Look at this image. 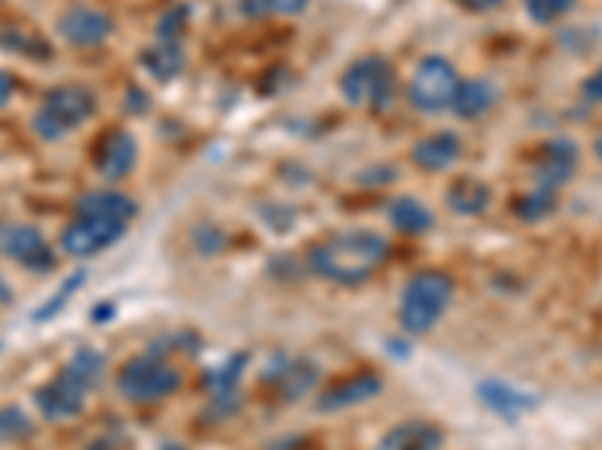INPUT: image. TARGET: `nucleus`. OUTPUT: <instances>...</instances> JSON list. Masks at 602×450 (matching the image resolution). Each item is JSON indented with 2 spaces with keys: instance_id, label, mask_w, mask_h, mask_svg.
Listing matches in <instances>:
<instances>
[{
  "instance_id": "nucleus-1",
  "label": "nucleus",
  "mask_w": 602,
  "mask_h": 450,
  "mask_svg": "<svg viewBox=\"0 0 602 450\" xmlns=\"http://www.w3.org/2000/svg\"><path fill=\"white\" fill-rule=\"evenodd\" d=\"M386 259L388 240L368 229L337 231L310 250L314 273L337 286H362L383 268Z\"/></svg>"
},
{
  "instance_id": "nucleus-2",
  "label": "nucleus",
  "mask_w": 602,
  "mask_h": 450,
  "mask_svg": "<svg viewBox=\"0 0 602 450\" xmlns=\"http://www.w3.org/2000/svg\"><path fill=\"white\" fill-rule=\"evenodd\" d=\"M97 114V97L85 84H61L46 93V100L31 118L33 132L42 141L67 139L76 127H82Z\"/></svg>"
},
{
  "instance_id": "nucleus-3",
  "label": "nucleus",
  "mask_w": 602,
  "mask_h": 450,
  "mask_svg": "<svg viewBox=\"0 0 602 450\" xmlns=\"http://www.w3.org/2000/svg\"><path fill=\"white\" fill-rule=\"evenodd\" d=\"M452 303V280L440 270H422L413 280L404 286L401 294V328L407 333H428L437 328L443 312L450 310Z\"/></svg>"
},
{
  "instance_id": "nucleus-4",
  "label": "nucleus",
  "mask_w": 602,
  "mask_h": 450,
  "mask_svg": "<svg viewBox=\"0 0 602 450\" xmlns=\"http://www.w3.org/2000/svg\"><path fill=\"white\" fill-rule=\"evenodd\" d=\"M461 72L455 70V63L443 54H431L418 63L407 84L409 106L422 114H443L452 109V102L458 97Z\"/></svg>"
},
{
  "instance_id": "nucleus-5",
  "label": "nucleus",
  "mask_w": 602,
  "mask_h": 450,
  "mask_svg": "<svg viewBox=\"0 0 602 450\" xmlns=\"http://www.w3.org/2000/svg\"><path fill=\"white\" fill-rule=\"evenodd\" d=\"M178 388H181V372L164 358H151V354L127 360L118 372V393L139 406L169 400Z\"/></svg>"
},
{
  "instance_id": "nucleus-6",
  "label": "nucleus",
  "mask_w": 602,
  "mask_h": 450,
  "mask_svg": "<svg viewBox=\"0 0 602 450\" xmlns=\"http://www.w3.org/2000/svg\"><path fill=\"white\" fill-rule=\"evenodd\" d=\"M341 93L356 109H386L395 97V70L388 67L386 58L365 54L344 70Z\"/></svg>"
},
{
  "instance_id": "nucleus-7",
  "label": "nucleus",
  "mask_w": 602,
  "mask_h": 450,
  "mask_svg": "<svg viewBox=\"0 0 602 450\" xmlns=\"http://www.w3.org/2000/svg\"><path fill=\"white\" fill-rule=\"evenodd\" d=\"M0 256L33 270V273L55 268V250L49 247V240L42 238L40 229L21 226V222L0 226Z\"/></svg>"
},
{
  "instance_id": "nucleus-8",
  "label": "nucleus",
  "mask_w": 602,
  "mask_h": 450,
  "mask_svg": "<svg viewBox=\"0 0 602 450\" xmlns=\"http://www.w3.org/2000/svg\"><path fill=\"white\" fill-rule=\"evenodd\" d=\"M579 166H582V148H579V141L570 139V136L549 139L542 144L540 160H536V169H533L536 187L557 192L575 178Z\"/></svg>"
},
{
  "instance_id": "nucleus-9",
  "label": "nucleus",
  "mask_w": 602,
  "mask_h": 450,
  "mask_svg": "<svg viewBox=\"0 0 602 450\" xmlns=\"http://www.w3.org/2000/svg\"><path fill=\"white\" fill-rule=\"evenodd\" d=\"M127 226L109 220H93V217H76V220L63 229L61 247L72 259H91L100 256L102 250L115 247L124 238Z\"/></svg>"
},
{
  "instance_id": "nucleus-10",
  "label": "nucleus",
  "mask_w": 602,
  "mask_h": 450,
  "mask_svg": "<svg viewBox=\"0 0 602 450\" xmlns=\"http://www.w3.org/2000/svg\"><path fill=\"white\" fill-rule=\"evenodd\" d=\"M58 33L72 49H97L115 33V21L97 7H70L58 19Z\"/></svg>"
},
{
  "instance_id": "nucleus-11",
  "label": "nucleus",
  "mask_w": 602,
  "mask_h": 450,
  "mask_svg": "<svg viewBox=\"0 0 602 450\" xmlns=\"http://www.w3.org/2000/svg\"><path fill=\"white\" fill-rule=\"evenodd\" d=\"M139 162V141L134 132L109 130L102 132L97 148H93V169L106 180H124Z\"/></svg>"
},
{
  "instance_id": "nucleus-12",
  "label": "nucleus",
  "mask_w": 602,
  "mask_h": 450,
  "mask_svg": "<svg viewBox=\"0 0 602 450\" xmlns=\"http://www.w3.org/2000/svg\"><path fill=\"white\" fill-rule=\"evenodd\" d=\"M85 400H88V388L72 379L70 372L55 376L33 393V402H37V409L46 420L76 418L85 409Z\"/></svg>"
},
{
  "instance_id": "nucleus-13",
  "label": "nucleus",
  "mask_w": 602,
  "mask_h": 450,
  "mask_svg": "<svg viewBox=\"0 0 602 450\" xmlns=\"http://www.w3.org/2000/svg\"><path fill=\"white\" fill-rule=\"evenodd\" d=\"M461 153H464V144H461L458 136L450 130H440L418 139L409 148V160L416 169L437 174V171H450L461 160Z\"/></svg>"
},
{
  "instance_id": "nucleus-14",
  "label": "nucleus",
  "mask_w": 602,
  "mask_h": 450,
  "mask_svg": "<svg viewBox=\"0 0 602 450\" xmlns=\"http://www.w3.org/2000/svg\"><path fill=\"white\" fill-rule=\"evenodd\" d=\"M136 213H139V204L127 192L109 190V187L106 190H88L76 201V217H93V220H109L127 226Z\"/></svg>"
},
{
  "instance_id": "nucleus-15",
  "label": "nucleus",
  "mask_w": 602,
  "mask_h": 450,
  "mask_svg": "<svg viewBox=\"0 0 602 450\" xmlns=\"http://www.w3.org/2000/svg\"><path fill=\"white\" fill-rule=\"evenodd\" d=\"M383 393V379L377 372H356L353 379H344L332 384V388L319 397L317 409L323 411H341V409H353L358 402H368L374 397Z\"/></svg>"
},
{
  "instance_id": "nucleus-16",
  "label": "nucleus",
  "mask_w": 602,
  "mask_h": 450,
  "mask_svg": "<svg viewBox=\"0 0 602 450\" xmlns=\"http://www.w3.org/2000/svg\"><path fill=\"white\" fill-rule=\"evenodd\" d=\"M480 400L488 406L491 411H497L501 418L515 420L521 414H527L540 406V400L533 393H524V390L512 388L506 381H485L480 384Z\"/></svg>"
},
{
  "instance_id": "nucleus-17",
  "label": "nucleus",
  "mask_w": 602,
  "mask_h": 450,
  "mask_svg": "<svg viewBox=\"0 0 602 450\" xmlns=\"http://www.w3.org/2000/svg\"><path fill=\"white\" fill-rule=\"evenodd\" d=\"M139 63H142V70L148 72L151 79L172 81L185 72L187 54H185V49H181V42L157 40V42H151L148 49H142Z\"/></svg>"
},
{
  "instance_id": "nucleus-18",
  "label": "nucleus",
  "mask_w": 602,
  "mask_h": 450,
  "mask_svg": "<svg viewBox=\"0 0 602 450\" xmlns=\"http://www.w3.org/2000/svg\"><path fill=\"white\" fill-rule=\"evenodd\" d=\"M497 106V88L488 79H464L458 97L452 102V111L461 120H480Z\"/></svg>"
},
{
  "instance_id": "nucleus-19",
  "label": "nucleus",
  "mask_w": 602,
  "mask_h": 450,
  "mask_svg": "<svg viewBox=\"0 0 602 450\" xmlns=\"http://www.w3.org/2000/svg\"><path fill=\"white\" fill-rule=\"evenodd\" d=\"M491 199H494V192L482 178H455L446 190L450 208L461 217H480L488 210Z\"/></svg>"
},
{
  "instance_id": "nucleus-20",
  "label": "nucleus",
  "mask_w": 602,
  "mask_h": 450,
  "mask_svg": "<svg viewBox=\"0 0 602 450\" xmlns=\"http://www.w3.org/2000/svg\"><path fill=\"white\" fill-rule=\"evenodd\" d=\"M443 436L437 427H431L425 420H407L379 441L377 450H437Z\"/></svg>"
},
{
  "instance_id": "nucleus-21",
  "label": "nucleus",
  "mask_w": 602,
  "mask_h": 450,
  "mask_svg": "<svg viewBox=\"0 0 602 450\" xmlns=\"http://www.w3.org/2000/svg\"><path fill=\"white\" fill-rule=\"evenodd\" d=\"M388 222L401 234H425L434 226V213L413 196H401L388 204Z\"/></svg>"
},
{
  "instance_id": "nucleus-22",
  "label": "nucleus",
  "mask_w": 602,
  "mask_h": 450,
  "mask_svg": "<svg viewBox=\"0 0 602 450\" xmlns=\"http://www.w3.org/2000/svg\"><path fill=\"white\" fill-rule=\"evenodd\" d=\"M515 217L524 222H542L552 217L557 210V192L542 190V187H533L531 192H524L519 201H515Z\"/></svg>"
},
{
  "instance_id": "nucleus-23",
  "label": "nucleus",
  "mask_w": 602,
  "mask_h": 450,
  "mask_svg": "<svg viewBox=\"0 0 602 450\" xmlns=\"http://www.w3.org/2000/svg\"><path fill=\"white\" fill-rule=\"evenodd\" d=\"M63 372H70L72 379L79 381V384H85V388L91 390L100 384L102 372H106V360H102L100 351L93 349H79L76 354H72L70 360H67V367H63Z\"/></svg>"
},
{
  "instance_id": "nucleus-24",
  "label": "nucleus",
  "mask_w": 602,
  "mask_h": 450,
  "mask_svg": "<svg viewBox=\"0 0 602 450\" xmlns=\"http://www.w3.org/2000/svg\"><path fill=\"white\" fill-rule=\"evenodd\" d=\"M0 49L16 51L28 60H49L51 46L37 33H24V30H0Z\"/></svg>"
},
{
  "instance_id": "nucleus-25",
  "label": "nucleus",
  "mask_w": 602,
  "mask_h": 450,
  "mask_svg": "<svg viewBox=\"0 0 602 450\" xmlns=\"http://www.w3.org/2000/svg\"><path fill=\"white\" fill-rule=\"evenodd\" d=\"M310 7V0H241L245 16H277V19H293Z\"/></svg>"
},
{
  "instance_id": "nucleus-26",
  "label": "nucleus",
  "mask_w": 602,
  "mask_h": 450,
  "mask_svg": "<svg viewBox=\"0 0 602 450\" xmlns=\"http://www.w3.org/2000/svg\"><path fill=\"white\" fill-rule=\"evenodd\" d=\"M579 7V0H524V10L536 24H554L566 19Z\"/></svg>"
},
{
  "instance_id": "nucleus-27",
  "label": "nucleus",
  "mask_w": 602,
  "mask_h": 450,
  "mask_svg": "<svg viewBox=\"0 0 602 450\" xmlns=\"http://www.w3.org/2000/svg\"><path fill=\"white\" fill-rule=\"evenodd\" d=\"M33 432L31 418L21 409H0V444H10V441L28 439Z\"/></svg>"
},
{
  "instance_id": "nucleus-28",
  "label": "nucleus",
  "mask_w": 602,
  "mask_h": 450,
  "mask_svg": "<svg viewBox=\"0 0 602 450\" xmlns=\"http://www.w3.org/2000/svg\"><path fill=\"white\" fill-rule=\"evenodd\" d=\"M187 19H190V10L187 7H172L166 12L164 19L157 21V40L181 42V33L187 28Z\"/></svg>"
},
{
  "instance_id": "nucleus-29",
  "label": "nucleus",
  "mask_w": 602,
  "mask_h": 450,
  "mask_svg": "<svg viewBox=\"0 0 602 450\" xmlns=\"http://www.w3.org/2000/svg\"><path fill=\"white\" fill-rule=\"evenodd\" d=\"M317 381V372L310 370V367H289V370H284V393L293 400V397H298V393H305L310 384Z\"/></svg>"
},
{
  "instance_id": "nucleus-30",
  "label": "nucleus",
  "mask_w": 602,
  "mask_h": 450,
  "mask_svg": "<svg viewBox=\"0 0 602 450\" xmlns=\"http://www.w3.org/2000/svg\"><path fill=\"white\" fill-rule=\"evenodd\" d=\"M82 282H85V273H82V270H79V273H72L70 280L63 282V289L55 291V298H51L49 303H46V307H42V310L33 312V319H40V321H42V319H49V316H55V312L61 310L63 303H67V300H70L72 291L79 289V286H82Z\"/></svg>"
},
{
  "instance_id": "nucleus-31",
  "label": "nucleus",
  "mask_w": 602,
  "mask_h": 450,
  "mask_svg": "<svg viewBox=\"0 0 602 450\" xmlns=\"http://www.w3.org/2000/svg\"><path fill=\"white\" fill-rule=\"evenodd\" d=\"M582 100L591 106H602V63L582 81Z\"/></svg>"
},
{
  "instance_id": "nucleus-32",
  "label": "nucleus",
  "mask_w": 602,
  "mask_h": 450,
  "mask_svg": "<svg viewBox=\"0 0 602 450\" xmlns=\"http://www.w3.org/2000/svg\"><path fill=\"white\" fill-rule=\"evenodd\" d=\"M452 3L464 12H473V16H488V12L501 10L506 0H452Z\"/></svg>"
},
{
  "instance_id": "nucleus-33",
  "label": "nucleus",
  "mask_w": 602,
  "mask_h": 450,
  "mask_svg": "<svg viewBox=\"0 0 602 450\" xmlns=\"http://www.w3.org/2000/svg\"><path fill=\"white\" fill-rule=\"evenodd\" d=\"M148 106H151V100H148V93H145L142 88L127 90V97H124V109L130 111V114H145Z\"/></svg>"
},
{
  "instance_id": "nucleus-34",
  "label": "nucleus",
  "mask_w": 602,
  "mask_h": 450,
  "mask_svg": "<svg viewBox=\"0 0 602 450\" xmlns=\"http://www.w3.org/2000/svg\"><path fill=\"white\" fill-rule=\"evenodd\" d=\"M12 97H16V79L7 70H0V109L10 106Z\"/></svg>"
},
{
  "instance_id": "nucleus-35",
  "label": "nucleus",
  "mask_w": 602,
  "mask_h": 450,
  "mask_svg": "<svg viewBox=\"0 0 602 450\" xmlns=\"http://www.w3.org/2000/svg\"><path fill=\"white\" fill-rule=\"evenodd\" d=\"M91 450H130V444H124V439H97Z\"/></svg>"
},
{
  "instance_id": "nucleus-36",
  "label": "nucleus",
  "mask_w": 602,
  "mask_h": 450,
  "mask_svg": "<svg viewBox=\"0 0 602 450\" xmlns=\"http://www.w3.org/2000/svg\"><path fill=\"white\" fill-rule=\"evenodd\" d=\"M593 157H596V160L602 162V132L596 136V139H593Z\"/></svg>"
},
{
  "instance_id": "nucleus-37",
  "label": "nucleus",
  "mask_w": 602,
  "mask_h": 450,
  "mask_svg": "<svg viewBox=\"0 0 602 450\" xmlns=\"http://www.w3.org/2000/svg\"><path fill=\"white\" fill-rule=\"evenodd\" d=\"M164 450H187V448H178V444H169V448H164Z\"/></svg>"
}]
</instances>
